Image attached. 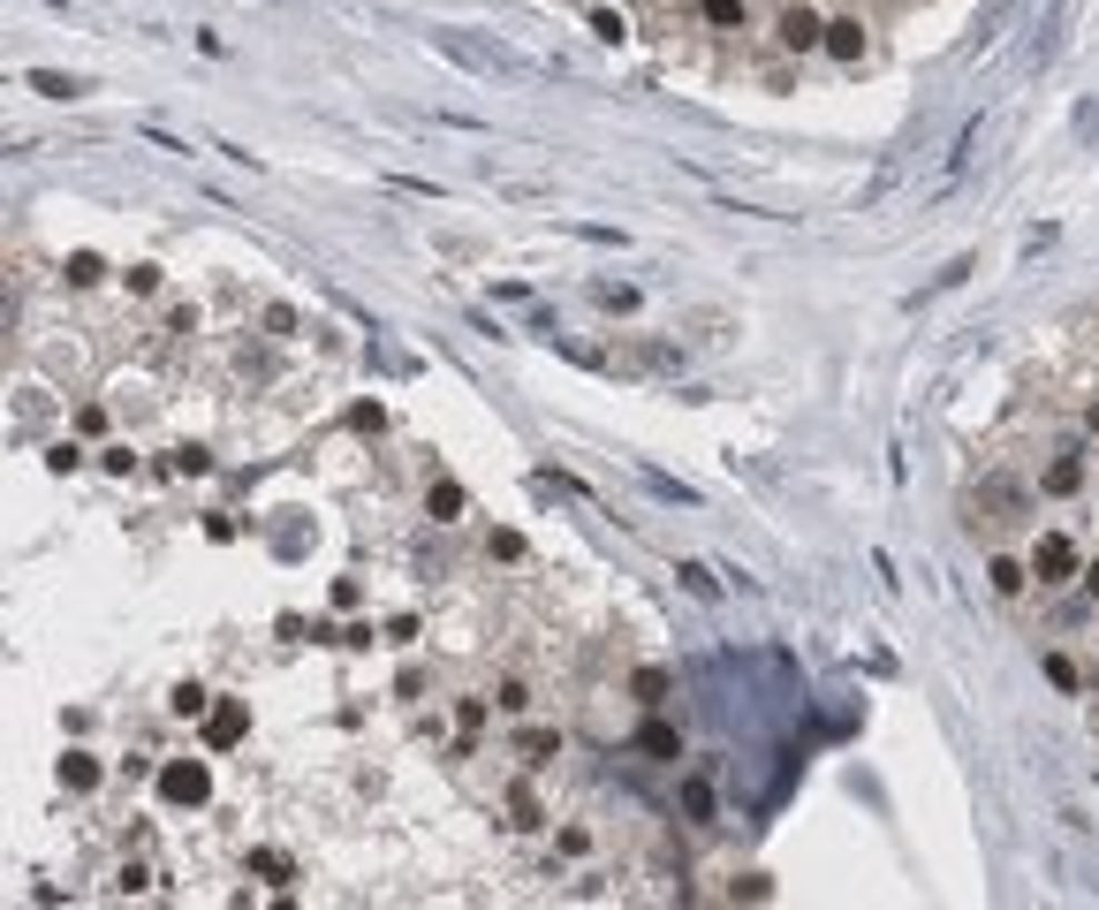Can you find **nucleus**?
I'll return each mask as SVG.
<instances>
[{
  "mask_svg": "<svg viewBox=\"0 0 1099 910\" xmlns=\"http://www.w3.org/2000/svg\"><path fill=\"white\" fill-rule=\"evenodd\" d=\"M160 797H168V804H206L212 797V767L206 759H168V767H160Z\"/></svg>",
  "mask_w": 1099,
  "mask_h": 910,
  "instance_id": "f257e3e1",
  "label": "nucleus"
},
{
  "mask_svg": "<svg viewBox=\"0 0 1099 910\" xmlns=\"http://www.w3.org/2000/svg\"><path fill=\"white\" fill-rule=\"evenodd\" d=\"M243 729H251V706H243V698H220V706H206V743H212V751H236V743H243Z\"/></svg>",
  "mask_w": 1099,
  "mask_h": 910,
  "instance_id": "f03ea898",
  "label": "nucleus"
},
{
  "mask_svg": "<svg viewBox=\"0 0 1099 910\" xmlns=\"http://www.w3.org/2000/svg\"><path fill=\"white\" fill-rule=\"evenodd\" d=\"M1031 577H1039V584H1069V577H1077V547H1069L1061 531H1047V539L1031 547Z\"/></svg>",
  "mask_w": 1099,
  "mask_h": 910,
  "instance_id": "7ed1b4c3",
  "label": "nucleus"
},
{
  "mask_svg": "<svg viewBox=\"0 0 1099 910\" xmlns=\"http://www.w3.org/2000/svg\"><path fill=\"white\" fill-rule=\"evenodd\" d=\"M978 509H986L978 523H1016V509H1023V486H1016V478H993V486L978 493Z\"/></svg>",
  "mask_w": 1099,
  "mask_h": 910,
  "instance_id": "20e7f679",
  "label": "nucleus"
},
{
  "mask_svg": "<svg viewBox=\"0 0 1099 910\" xmlns=\"http://www.w3.org/2000/svg\"><path fill=\"white\" fill-rule=\"evenodd\" d=\"M781 46H789V53H811V46H827V23H819L811 8H789V16H781Z\"/></svg>",
  "mask_w": 1099,
  "mask_h": 910,
  "instance_id": "39448f33",
  "label": "nucleus"
},
{
  "mask_svg": "<svg viewBox=\"0 0 1099 910\" xmlns=\"http://www.w3.org/2000/svg\"><path fill=\"white\" fill-rule=\"evenodd\" d=\"M827 53H835V61H865V23H857V16H835V23H827Z\"/></svg>",
  "mask_w": 1099,
  "mask_h": 910,
  "instance_id": "423d86ee",
  "label": "nucleus"
},
{
  "mask_svg": "<svg viewBox=\"0 0 1099 910\" xmlns=\"http://www.w3.org/2000/svg\"><path fill=\"white\" fill-rule=\"evenodd\" d=\"M630 743L645 751V759H682V729H668V721H645Z\"/></svg>",
  "mask_w": 1099,
  "mask_h": 910,
  "instance_id": "0eeeda50",
  "label": "nucleus"
},
{
  "mask_svg": "<svg viewBox=\"0 0 1099 910\" xmlns=\"http://www.w3.org/2000/svg\"><path fill=\"white\" fill-rule=\"evenodd\" d=\"M424 509H432L440 523H456V517H463V486H456V478H432V493H424Z\"/></svg>",
  "mask_w": 1099,
  "mask_h": 910,
  "instance_id": "6e6552de",
  "label": "nucleus"
},
{
  "mask_svg": "<svg viewBox=\"0 0 1099 910\" xmlns=\"http://www.w3.org/2000/svg\"><path fill=\"white\" fill-rule=\"evenodd\" d=\"M31 91H46V99H84V77H61V69H39V77H31Z\"/></svg>",
  "mask_w": 1099,
  "mask_h": 910,
  "instance_id": "1a4fd4ad",
  "label": "nucleus"
},
{
  "mask_svg": "<svg viewBox=\"0 0 1099 910\" xmlns=\"http://www.w3.org/2000/svg\"><path fill=\"white\" fill-rule=\"evenodd\" d=\"M1023 584H1031V569L1023 562H993V592H1001V600H1016Z\"/></svg>",
  "mask_w": 1099,
  "mask_h": 910,
  "instance_id": "9d476101",
  "label": "nucleus"
},
{
  "mask_svg": "<svg viewBox=\"0 0 1099 910\" xmlns=\"http://www.w3.org/2000/svg\"><path fill=\"white\" fill-rule=\"evenodd\" d=\"M698 16L720 23V31H736V23H743V0H698Z\"/></svg>",
  "mask_w": 1099,
  "mask_h": 910,
  "instance_id": "9b49d317",
  "label": "nucleus"
},
{
  "mask_svg": "<svg viewBox=\"0 0 1099 910\" xmlns=\"http://www.w3.org/2000/svg\"><path fill=\"white\" fill-rule=\"evenodd\" d=\"M168 706H174V713H182V721H198V713H206V706H212V691H198V683H182V691H174Z\"/></svg>",
  "mask_w": 1099,
  "mask_h": 910,
  "instance_id": "f8f14e48",
  "label": "nucleus"
},
{
  "mask_svg": "<svg viewBox=\"0 0 1099 910\" xmlns=\"http://www.w3.org/2000/svg\"><path fill=\"white\" fill-rule=\"evenodd\" d=\"M61 781H69V789H99V767L77 751V759H61Z\"/></svg>",
  "mask_w": 1099,
  "mask_h": 910,
  "instance_id": "ddd939ff",
  "label": "nucleus"
},
{
  "mask_svg": "<svg viewBox=\"0 0 1099 910\" xmlns=\"http://www.w3.org/2000/svg\"><path fill=\"white\" fill-rule=\"evenodd\" d=\"M69 281H77V289H91V281H107V266L91 259V251H77V259H69Z\"/></svg>",
  "mask_w": 1099,
  "mask_h": 910,
  "instance_id": "4468645a",
  "label": "nucleus"
},
{
  "mask_svg": "<svg viewBox=\"0 0 1099 910\" xmlns=\"http://www.w3.org/2000/svg\"><path fill=\"white\" fill-rule=\"evenodd\" d=\"M1077 486H1085V471H1077V463H1069V456H1061L1055 471H1047V493H1077Z\"/></svg>",
  "mask_w": 1099,
  "mask_h": 910,
  "instance_id": "2eb2a0df",
  "label": "nucleus"
},
{
  "mask_svg": "<svg viewBox=\"0 0 1099 910\" xmlns=\"http://www.w3.org/2000/svg\"><path fill=\"white\" fill-rule=\"evenodd\" d=\"M553 743H561L553 729H523V737H516V751H523V759H547Z\"/></svg>",
  "mask_w": 1099,
  "mask_h": 910,
  "instance_id": "dca6fc26",
  "label": "nucleus"
},
{
  "mask_svg": "<svg viewBox=\"0 0 1099 910\" xmlns=\"http://www.w3.org/2000/svg\"><path fill=\"white\" fill-rule=\"evenodd\" d=\"M592 31H599V39H607V46H622V39H630V23H622L615 8H599V16H592Z\"/></svg>",
  "mask_w": 1099,
  "mask_h": 910,
  "instance_id": "f3484780",
  "label": "nucleus"
},
{
  "mask_svg": "<svg viewBox=\"0 0 1099 910\" xmlns=\"http://www.w3.org/2000/svg\"><path fill=\"white\" fill-rule=\"evenodd\" d=\"M682 804H690V812H698V820H706V812H713V781L698 774V781H690V789H682Z\"/></svg>",
  "mask_w": 1099,
  "mask_h": 910,
  "instance_id": "a211bd4d",
  "label": "nucleus"
},
{
  "mask_svg": "<svg viewBox=\"0 0 1099 910\" xmlns=\"http://www.w3.org/2000/svg\"><path fill=\"white\" fill-rule=\"evenodd\" d=\"M349 426H357V433H380L387 410H380V402H357V410H349Z\"/></svg>",
  "mask_w": 1099,
  "mask_h": 910,
  "instance_id": "6ab92c4d",
  "label": "nucleus"
},
{
  "mask_svg": "<svg viewBox=\"0 0 1099 910\" xmlns=\"http://www.w3.org/2000/svg\"><path fill=\"white\" fill-rule=\"evenodd\" d=\"M508 804H516V827H539V797H531L523 781H516V797H508Z\"/></svg>",
  "mask_w": 1099,
  "mask_h": 910,
  "instance_id": "aec40b11",
  "label": "nucleus"
},
{
  "mask_svg": "<svg viewBox=\"0 0 1099 910\" xmlns=\"http://www.w3.org/2000/svg\"><path fill=\"white\" fill-rule=\"evenodd\" d=\"M682 584H690L698 600H720V584H713V577H706V569H698V562H682Z\"/></svg>",
  "mask_w": 1099,
  "mask_h": 910,
  "instance_id": "412c9836",
  "label": "nucleus"
},
{
  "mask_svg": "<svg viewBox=\"0 0 1099 910\" xmlns=\"http://www.w3.org/2000/svg\"><path fill=\"white\" fill-rule=\"evenodd\" d=\"M1047 683H1061V691H1077V660H1061V652H1047Z\"/></svg>",
  "mask_w": 1099,
  "mask_h": 910,
  "instance_id": "4be33fe9",
  "label": "nucleus"
},
{
  "mask_svg": "<svg viewBox=\"0 0 1099 910\" xmlns=\"http://www.w3.org/2000/svg\"><path fill=\"white\" fill-rule=\"evenodd\" d=\"M637 698H652V706H660V698H668V676H660V668H637Z\"/></svg>",
  "mask_w": 1099,
  "mask_h": 910,
  "instance_id": "5701e85b",
  "label": "nucleus"
},
{
  "mask_svg": "<svg viewBox=\"0 0 1099 910\" xmlns=\"http://www.w3.org/2000/svg\"><path fill=\"white\" fill-rule=\"evenodd\" d=\"M122 281H129V289H137V297H152V289H160V266H129Z\"/></svg>",
  "mask_w": 1099,
  "mask_h": 910,
  "instance_id": "b1692460",
  "label": "nucleus"
},
{
  "mask_svg": "<svg viewBox=\"0 0 1099 910\" xmlns=\"http://www.w3.org/2000/svg\"><path fill=\"white\" fill-rule=\"evenodd\" d=\"M1085 584H1092V592H1099V562H1092V569H1085Z\"/></svg>",
  "mask_w": 1099,
  "mask_h": 910,
  "instance_id": "393cba45",
  "label": "nucleus"
},
{
  "mask_svg": "<svg viewBox=\"0 0 1099 910\" xmlns=\"http://www.w3.org/2000/svg\"><path fill=\"white\" fill-rule=\"evenodd\" d=\"M1092 721H1099V713H1092Z\"/></svg>",
  "mask_w": 1099,
  "mask_h": 910,
  "instance_id": "a878e982",
  "label": "nucleus"
}]
</instances>
